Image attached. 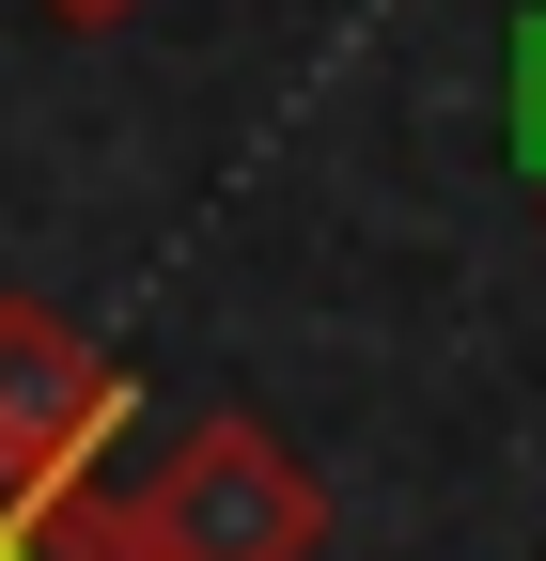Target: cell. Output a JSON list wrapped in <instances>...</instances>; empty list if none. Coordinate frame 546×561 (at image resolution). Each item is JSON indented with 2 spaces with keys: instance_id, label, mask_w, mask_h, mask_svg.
I'll return each mask as SVG.
<instances>
[{
  "instance_id": "6da1fadb",
  "label": "cell",
  "mask_w": 546,
  "mask_h": 561,
  "mask_svg": "<svg viewBox=\"0 0 546 561\" xmlns=\"http://www.w3.org/2000/svg\"><path fill=\"white\" fill-rule=\"evenodd\" d=\"M125 530H141V561H312L328 546V483L250 405H219V421L172 437L157 483H125Z\"/></svg>"
},
{
  "instance_id": "7a4b0ae2",
  "label": "cell",
  "mask_w": 546,
  "mask_h": 561,
  "mask_svg": "<svg viewBox=\"0 0 546 561\" xmlns=\"http://www.w3.org/2000/svg\"><path fill=\"white\" fill-rule=\"evenodd\" d=\"M110 437H125V375H110V343H79L47 297H0V500H16V515L79 500Z\"/></svg>"
},
{
  "instance_id": "3957f363",
  "label": "cell",
  "mask_w": 546,
  "mask_h": 561,
  "mask_svg": "<svg viewBox=\"0 0 546 561\" xmlns=\"http://www.w3.org/2000/svg\"><path fill=\"white\" fill-rule=\"evenodd\" d=\"M515 172L546 187V16L515 32Z\"/></svg>"
},
{
  "instance_id": "277c9868",
  "label": "cell",
  "mask_w": 546,
  "mask_h": 561,
  "mask_svg": "<svg viewBox=\"0 0 546 561\" xmlns=\"http://www.w3.org/2000/svg\"><path fill=\"white\" fill-rule=\"evenodd\" d=\"M47 16H62V32H110V16H141V0H47Z\"/></svg>"
},
{
  "instance_id": "5b68a950",
  "label": "cell",
  "mask_w": 546,
  "mask_h": 561,
  "mask_svg": "<svg viewBox=\"0 0 546 561\" xmlns=\"http://www.w3.org/2000/svg\"><path fill=\"white\" fill-rule=\"evenodd\" d=\"M0 561H32V515H0Z\"/></svg>"
}]
</instances>
